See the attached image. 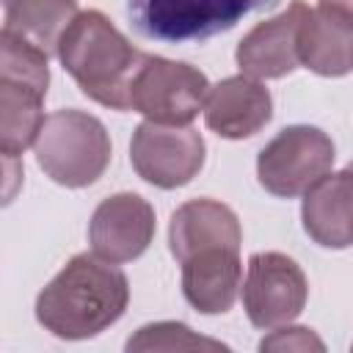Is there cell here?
Returning a JSON list of instances; mask_svg holds the SVG:
<instances>
[{
  "mask_svg": "<svg viewBox=\"0 0 353 353\" xmlns=\"http://www.w3.org/2000/svg\"><path fill=\"white\" fill-rule=\"evenodd\" d=\"M130 303V281L97 254L72 256L36 298V320L58 339H91Z\"/></svg>",
  "mask_w": 353,
  "mask_h": 353,
  "instance_id": "6da1fadb",
  "label": "cell"
},
{
  "mask_svg": "<svg viewBox=\"0 0 353 353\" xmlns=\"http://www.w3.org/2000/svg\"><path fill=\"white\" fill-rule=\"evenodd\" d=\"M143 58L146 52L97 8L80 11L58 41V61L77 88L110 110L132 108L130 91Z\"/></svg>",
  "mask_w": 353,
  "mask_h": 353,
  "instance_id": "7a4b0ae2",
  "label": "cell"
},
{
  "mask_svg": "<svg viewBox=\"0 0 353 353\" xmlns=\"http://www.w3.org/2000/svg\"><path fill=\"white\" fill-rule=\"evenodd\" d=\"M33 154L52 182L85 188L94 185L110 163V135L97 116L63 108L44 119Z\"/></svg>",
  "mask_w": 353,
  "mask_h": 353,
  "instance_id": "3957f363",
  "label": "cell"
},
{
  "mask_svg": "<svg viewBox=\"0 0 353 353\" xmlns=\"http://www.w3.org/2000/svg\"><path fill=\"white\" fill-rule=\"evenodd\" d=\"M279 0H127L130 25L152 41L188 44L232 30L243 17Z\"/></svg>",
  "mask_w": 353,
  "mask_h": 353,
  "instance_id": "277c9868",
  "label": "cell"
},
{
  "mask_svg": "<svg viewBox=\"0 0 353 353\" xmlns=\"http://www.w3.org/2000/svg\"><path fill=\"white\" fill-rule=\"evenodd\" d=\"M334 157V141L323 130L292 124L265 143L256 157V176L268 193L279 199H295L331 174Z\"/></svg>",
  "mask_w": 353,
  "mask_h": 353,
  "instance_id": "5b68a950",
  "label": "cell"
},
{
  "mask_svg": "<svg viewBox=\"0 0 353 353\" xmlns=\"http://www.w3.org/2000/svg\"><path fill=\"white\" fill-rule=\"evenodd\" d=\"M210 94V80L190 63L168 61L160 55L143 58L132 80V110L157 124L185 127L204 108Z\"/></svg>",
  "mask_w": 353,
  "mask_h": 353,
  "instance_id": "8992f818",
  "label": "cell"
},
{
  "mask_svg": "<svg viewBox=\"0 0 353 353\" xmlns=\"http://www.w3.org/2000/svg\"><path fill=\"white\" fill-rule=\"evenodd\" d=\"M309 298V281L301 265L279 251H262L248 259L243 281V309L254 328L273 331L292 323Z\"/></svg>",
  "mask_w": 353,
  "mask_h": 353,
  "instance_id": "52a82bcc",
  "label": "cell"
},
{
  "mask_svg": "<svg viewBox=\"0 0 353 353\" xmlns=\"http://www.w3.org/2000/svg\"><path fill=\"white\" fill-rule=\"evenodd\" d=\"M204 138L193 127L141 121L130 141V163L135 174L163 190L188 185L204 165Z\"/></svg>",
  "mask_w": 353,
  "mask_h": 353,
  "instance_id": "ba28073f",
  "label": "cell"
},
{
  "mask_svg": "<svg viewBox=\"0 0 353 353\" xmlns=\"http://www.w3.org/2000/svg\"><path fill=\"white\" fill-rule=\"evenodd\" d=\"M154 240V210L138 193H116L97 204L88 223L91 251L108 262H132Z\"/></svg>",
  "mask_w": 353,
  "mask_h": 353,
  "instance_id": "9c48e42d",
  "label": "cell"
},
{
  "mask_svg": "<svg viewBox=\"0 0 353 353\" xmlns=\"http://www.w3.org/2000/svg\"><path fill=\"white\" fill-rule=\"evenodd\" d=\"M306 3L292 0L287 11L273 19L254 25L237 44V66L243 74L256 80H276L301 66L298 55V28L303 19Z\"/></svg>",
  "mask_w": 353,
  "mask_h": 353,
  "instance_id": "30bf717a",
  "label": "cell"
},
{
  "mask_svg": "<svg viewBox=\"0 0 353 353\" xmlns=\"http://www.w3.org/2000/svg\"><path fill=\"white\" fill-rule=\"evenodd\" d=\"M270 116H273L270 91L256 77L234 74L210 85L204 102V121L215 135L229 141L251 138L270 121Z\"/></svg>",
  "mask_w": 353,
  "mask_h": 353,
  "instance_id": "8fae6325",
  "label": "cell"
},
{
  "mask_svg": "<svg viewBox=\"0 0 353 353\" xmlns=\"http://www.w3.org/2000/svg\"><path fill=\"white\" fill-rule=\"evenodd\" d=\"M243 229L232 207L215 199H190L174 210L168 223V248L176 262L207 251V248H234L240 251Z\"/></svg>",
  "mask_w": 353,
  "mask_h": 353,
  "instance_id": "7c38bea8",
  "label": "cell"
},
{
  "mask_svg": "<svg viewBox=\"0 0 353 353\" xmlns=\"http://www.w3.org/2000/svg\"><path fill=\"white\" fill-rule=\"evenodd\" d=\"M298 55L314 74H347L353 69V17L331 6H306L298 28Z\"/></svg>",
  "mask_w": 353,
  "mask_h": 353,
  "instance_id": "4fadbf2b",
  "label": "cell"
},
{
  "mask_svg": "<svg viewBox=\"0 0 353 353\" xmlns=\"http://www.w3.org/2000/svg\"><path fill=\"white\" fill-rule=\"evenodd\" d=\"M303 232L323 248L353 245V171L325 174L303 193Z\"/></svg>",
  "mask_w": 353,
  "mask_h": 353,
  "instance_id": "5bb4252c",
  "label": "cell"
},
{
  "mask_svg": "<svg viewBox=\"0 0 353 353\" xmlns=\"http://www.w3.org/2000/svg\"><path fill=\"white\" fill-rule=\"evenodd\" d=\"M243 287L240 251L207 248L182 262V295L201 314H223Z\"/></svg>",
  "mask_w": 353,
  "mask_h": 353,
  "instance_id": "9a60e30c",
  "label": "cell"
},
{
  "mask_svg": "<svg viewBox=\"0 0 353 353\" xmlns=\"http://www.w3.org/2000/svg\"><path fill=\"white\" fill-rule=\"evenodd\" d=\"M6 30L22 36L47 55H58V41L80 14L77 0H3Z\"/></svg>",
  "mask_w": 353,
  "mask_h": 353,
  "instance_id": "2e32d148",
  "label": "cell"
},
{
  "mask_svg": "<svg viewBox=\"0 0 353 353\" xmlns=\"http://www.w3.org/2000/svg\"><path fill=\"white\" fill-rule=\"evenodd\" d=\"M44 94L0 80V152L3 157L17 160L28 146L36 143L41 124H44V110H41Z\"/></svg>",
  "mask_w": 353,
  "mask_h": 353,
  "instance_id": "e0dca14e",
  "label": "cell"
},
{
  "mask_svg": "<svg viewBox=\"0 0 353 353\" xmlns=\"http://www.w3.org/2000/svg\"><path fill=\"white\" fill-rule=\"evenodd\" d=\"M0 52H3V66H0V80L22 83L39 94L47 97L50 85V69H47V52L25 41L22 36L11 33L3 28L0 33Z\"/></svg>",
  "mask_w": 353,
  "mask_h": 353,
  "instance_id": "ac0fdd59",
  "label": "cell"
},
{
  "mask_svg": "<svg viewBox=\"0 0 353 353\" xmlns=\"http://www.w3.org/2000/svg\"><path fill=\"white\" fill-rule=\"evenodd\" d=\"M199 347L223 350L226 345L218 339L193 334L185 323H152V325L138 328V334L130 336V342H127L130 353L132 350H199Z\"/></svg>",
  "mask_w": 353,
  "mask_h": 353,
  "instance_id": "d6986e66",
  "label": "cell"
},
{
  "mask_svg": "<svg viewBox=\"0 0 353 353\" xmlns=\"http://www.w3.org/2000/svg\"><path fill=\"white\" fill-rule=\"evenodd\" d=\"M259 350H325V345L312 328L287 323V328H279L270 336H265L259 342Z\"/></svg>",
  "mask_w": 353,
  "mask_h": 353,
  "instance_id": "ffe728a7",
  "label": "cell"
},
{
  "mask_svg": "<svg viewBox=\"0 0 353 353\" xmlns=\"http://www.w3.org/2000/svg\"><path fill=\"white\" fill-rule=\"evenodd\" d=\"M320 6H331V8H339L353 17V0H320Z\"/></svg>",
  "mask_w": 353,
  "mask_h": 353,
  "instance_id": "44dd1931",
  "label": "cell"
},
{
  "mask_svg": "<svg viewBox=\"0 0 353 353\" xmlns=\"http://www.w3.org/2000/svg\"><path fill=\"white\" fill-rule=\"evenodd\" d=\"M347 168H350V171H353V163H350V165H347Z\"/></svg>",
  "mask_w": 353,
  "mask_h": 353,
  "instance_id": "7402d4cb",
  "label": "cell"
}]
</instances>
